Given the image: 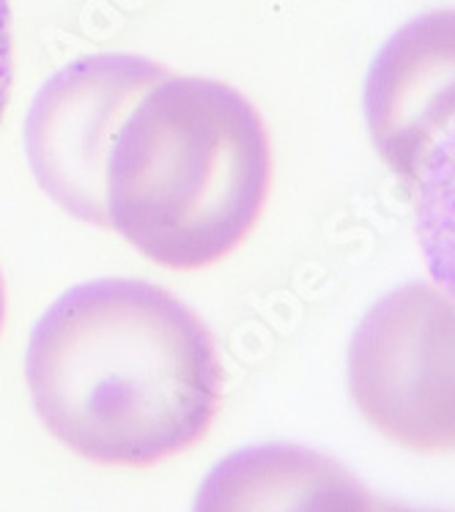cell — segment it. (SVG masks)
Wrapping results in <instances>:
<instances>
[{
    "mask_svg": "<svg viewBox=\"0 0 455 512\" xmlns=\"http://www.w3.org/2000/svg\"><path fill=\"white\" fill-rule=\"evenodd\" d=\"M25 381L66 450L110 469H149L198 447L223 408L225 367L201 315L143 280L66 291L33 329Z\"/></svg>",
    "mask_w": 455,
    "mask_h": 512,
    "instance_id": "1",
    "label": "cell"
},
{
    "mask_svg": "<svg viewBox=\"0 0 455 512\" xmlns=\"http://www.w3.org/2000/svg\"><path fill=\"white\" fill-rule=\"evenodd\" d=\"M272 176V137L242 91L168 74L118 132L107 162V228L162 269L201 272L253 236Z\"/></svg>",
    "mask_w": 455,
    "mask_h": 512,
    "instance_id": "2",
    "label": "cell"
},
{
    "mask_svg": "<svg viewBox=\"0 0 455 512\" xmlns=\"http://www.w3.org/2000/svg\"><path fill=\"white\" fill-rule=\"evenodd\" d=\"M354 408L381 439L420 455L455 452V302L431 280L368 307L346 354Z\"/></svg>",
    "mask_w": 455,
    "mask_h": 512,
    "instance_id": "3",
    "label": "cell"
},
{
    "mask_svg": "<svg viewBox=\"0 0 455 512\" xmlns=\"http://www.w3.org/2000/svg\"><path fill=\"white\" fill-rule=\"evenodd\" d=\"M159 63L99 53L69 63L36 94L25 151L39 187L66 214L107 228V162L143 94L168 77Z\"/></svg>",
    "mask_w": 455,
    "mask_h": 512,
    "instance_id": "4",
    "label": "cell"
},
{
    "mask_svg": "<svg viewBox=\"0 0 455 512\" xmlns=\"http://www.w3.org/2000/svg\"><path fill=\"white\" fill-rule=\"evenodd\" d=\"M362 110L379 157L406 181L455 118V9L425 11L392 33L368 69Z\"/></svg>",
    "mask_w": 455,
    "mask_h": 512,
    "instance_id": "5",
    "label": "cell"
},
{
    "mask_svg": "<svg viewBox=\"0 0 455 512\" xmlns=\"http://www.w3.org/2000/svg\"><path fill=\"white\" fill-rule=\"evenodd\" d=\"M192 512H436L381 499L340 460L302 444L231 452L198 488Z\"/></svg>",
    "mask_w": 455,
    "mask_h": 512,
    "instance_id": "6",
    "label": "cell"
},
{
    "mask_svg": "<svg viewBox=\"0 0 455 512\" xmlns=\"http://www.w3.org/2000/svg\"><path fill=\"white\" fill-rule=\"evenodd\" d=\"M406 187L425 269L455 302V118L417 157Z\"/></svg>",
    "mask_w": 455,
    "mask_h": 512,
    "instance_id": "7",
    "label": "cell"
},
{
    "mask_svg": "<svg viewBox=\"0 0 455 512\" xmlns=\"http://www.w3.org/2000/svg\"><path fill=\"white\" fill-rule=\"evenodd\" d=\"M14 83V36H11L9 0H0V121L6 115Z\"/></svg>",
    "mask_w": 455,
    "mask_h": 512,
    "instance_id": "8",
    "label": "cell"
},
{
    "mask_svg": "<svg viewBox=\"0 0 455 512\" xmlns=\"http://www.w3.org/2000/svg\"><path fill=\"white\" fill-rule=\"evenodd\" d=\"M3 326H6V283L0 274V335H3Z\"/></svg>",
    "mask_w": 455,
    "mask_h": 512,
    "instance_id": "9",
    "label": "cell"
}]
</instances>
